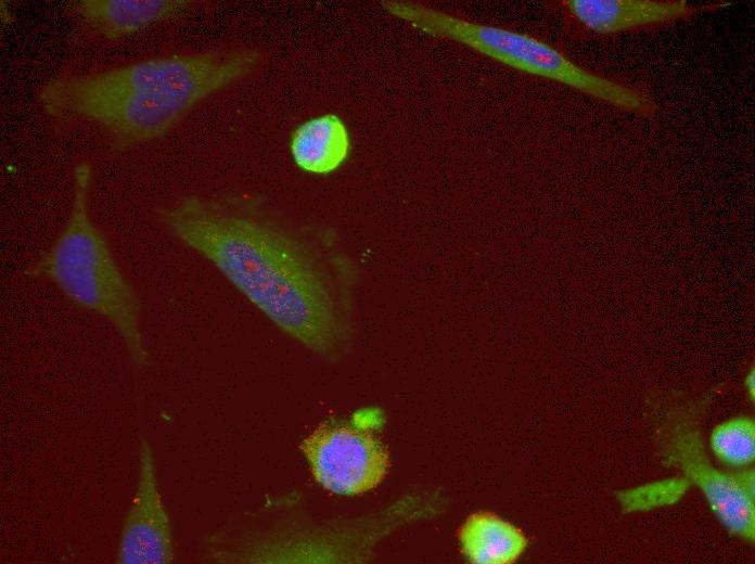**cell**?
Returning a JSON list of instances; mask_svg holds the SVG:
<instances>
[{"mask_svg": "<svg viewBox=\"0 0 755 564\" xmlns=\"http://www.w3.org/2000/svg\"><path fill=\"white\" fill-rule=\"evenodd\" d=\"M161 220L283 332L321 356L341 347L343 291L321 235L286 228L239 201L188 197L162 210Z\"/></svg>", "mask_w": 755, "mask_h": 564, "instance_id": "cell-1", "label": "cell"}, {"mask_svg": "<svg viewBox=\"0 0 755 564\" xmlns=\"http://www.w3.org/2000/svg\"><path fill=\"white\" fill-rule=\"evenodd\" d=\"M256 49L216 50L146 59L82 75L54 78L39 102L55 117H79L103 127L124 145L167 132L190 108L252 73Z\"/></svg>", "mask_w": 755, "mask_h": 564, "instance_id": "cell-2", "label": "cell"}, {"mask_svg": "<svg viewBox=\"0 0 755 564\" xmlns=\"http://www.w3.org/2000/svg\"><path fill=\"white\" fill-rule=\"evenodd\" d=\"M90 175L86 163L74 168L66 223L30 274L50 280L71 302L110 321L132 362L142 367L148 363V351L140 331L139 300L89 216Z\"/></svg>", "mask_w": 755, "mask_h": 564, "instance_id": "cell-3", "label": "cell"}, {"mask_svg": "<svg viewBox=\"0 0 755 564\" xmlns=\"http://www.w3.org/2000/svg\"><path fill=\"white\" fill-rule=\"evenodd\" d=\"M382 7L426 34L463 43L521 72L564 84L620 108L644 115L654 111L653 102L643 93L581 68L530 36L471 23L408 1H383Z\"/></svg>", "mask_w": 755, "mask_h": 564, "instance_id": "cell-4", "label": "cell"}, {"mask_svg": "<svg viewBox=\"0 0 755 564\" xmlns=\"http://www.w3.org/2000/svg\"><path fill=\"white\" fill-rule=\"evenodd\" d=\"M378 420V411L363 410L354 422L324 423L304 440L302 448L320 485L337 495L355 496L382 482L389 459L370 430Z\"/></svg>", "mask_w": 755, "mask_h": 564, "instance_id": "cell-5", "label": "cell"}, {"mask_svg": "<svg viewBox=\"0 0 755 564\" xmlns=\"http://www.w3.org/2000/svg\"><path fill=\"white\" fill-rule=\"evenodd\" d=\"M663 462L680 469L700 487L722 524L748 541L755 536L754 472L725 474L708 461L698 423L678 418L666 425L662 444Z\"/></svg>", "mask_w": 755, "mask_h": 564, "instance_id": "cell-6", "label": "cell"}, {"mask_svg": "<svg viewBox=\"0 0 755 564\" xmlns=\"http://www.w3.org/2000/svg\"><path fill=\"white\" fill-rule=\"evenodd\" d=\"M138 478L124 522L116 562L120 564H168L174 560L168 513L159 492L153 450L142 439Z\"/></svg>", "mask_w": 755, "mask_h": 564, "instance_id": "cell-7", "label": "cell"}, {"mask_svg": "<svg viewBox=\"0 0 755 564\" xmlns=\"http://www.w3.org/2000/svg\"><path fill=\"white\" fill-rule=\"evenodd\" d=\"M564 3L585 28L596 34H613L669 22L694 11L691 4L681 0H570Z\"/></svg>", "mask_w": 755, "mask_h": 564, "instance_id": "cell-8", "label": "cell"}, {"mask_svg": "<svg viewBox=\"0 0 755 564\" xmlns=\"http://www.w3.org/2000/svg\"><path fill=\"white\" fill-rule=\"evenodd\" d=\"M185 0H78L72 13L107 39H118L171 17L189 5Z\"/></svg>", "mask_w": 755, "mask_h": 564, "instance_id": "cell-9", "label": "cell"}, {"mask_svg": "<svg viewBox=\"0 0 755 564\" xmlns=\"http://www.w3.org/2000/svg\"><path fill=\"white\" fill-rule=\"evenodd\" d=\"M294 163L313 175H328L338 169L348 158L350 136L343 119L336 114L312 117L295 128L290 140Z\"/></svg>", "mask_w": 755, "mask_h": 564, "instance_id": "cell-10", "label": "cell"}, {"mask_svg": "<svg viewBox=\"0 0 755 564\" xmlns=\"http://www.w3.org/2000/svg\"><path fill=\"white\" fill-rule=\"evenodd\" d=\"M460 543L466 559L476 564H509L527 546L523 533L490 513H475L461 527Z\"/></svg>", "mask_w": 755, "mask_h": 564, "instance_id": "cell-11", "label": "cell"}, {"mask_svg": "<svg viewBox=\"0 0 755 564\" xmlns=\"http://www.w3.org/2000/svg\"><path fill=\"white\" fill-rule=\"evenodd\" d=\"M711 447L724 463L741 467L755 458V425L753 420L737 418L717 425L711 436Z\"/></svg>", "mask_w": 755, "mask_h": 564, "instance_id": "cell-12", "label": "cell"}, {"mask_svg": "<svg viewBox=\"0 0 755 564\" xmlns=\"http://www.w3.org/2000/svg\"><path fill=\"white\" fill-rule=\"evenodd\" d=\"M690 485L686 477L669 478L620 491L617 499L626 513L649 511L677 503Z\"/></svg>", "mask_w": 755, "mask_h": 564, "instance_id": "cell-13", "label": "cell"}, {"mask_svg": "<svg viewBox=\"0 0 755 564\" xmlns=\"http://www.w3.org/2000/svg\"><path fill=\"white\" fill-rule=\"evenodd\" d=\"M745 388L747 390L748 396L753 399L755 394V376L753 370L747 374L745 379Z\"/></svg>", "mask_w": 755, "mask_h": 564, "instance_id": "cell-14", "label": "cell"}]
</instances>
